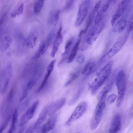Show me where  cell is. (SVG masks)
Here are the masks:
<instances>
[{
  "mask_svg": "<svg viewBox=\"0 0 133 133\" xmlns=\"http://www.w3.org/2000/svg\"><path fill=\"white\" fill-rule=\"evenodd\" d=\"M128 23L127 33L129 34L133 30V12Z\"/></svg>",
  "mask_w": 133,
  "mask_h": 133,
  "instance_id": "cell-32",
  "label": "cell"
},
{
  "mask_svg": "<svg viewBox=\"0 0 133 133\" xmlns=\"http://www.w3.org/2000/svg\"><path fill=\"white\" fill-rule=\"evenodd\" d=\"M79 74V72L78 71H75L70 74L64 85V87H65L68 86L77 78Z\"/></svg>",
  "mask_w": 133,
  "mask_h": 133,
  "instance_id": "cell-28",
  "label": "cell"
},
{
  "mask_svg": "<svg viewBox=\"0 0 133 133\" xmlns=\"http://www.w3.org/2000/svg\"><path fill=\"white\" fill-rule=\"evenodd\" d=\"M39 101H35L21 117L19 125L22 126L26 124L34 116L39 104Z\"/></svg>",
  "mask_w": 133,
  "mask_h": 133,
  "instance_id": "cell-9",
  "label": "cell"
},
{
  "mask_svg": "<svg viewBox=\"0 0 133 133\" xmlns=\"http://www.w3.org/2000/svg\"><path fill=\"white\" fill-rule=\"evenodd\" d=\"M103 112V110L95 109L94 114L90 123V128L91 130H94L97 128L101 121Z\"/></svg>",
  "mask_w": 133,
  "mask_h": 133,
  "instance_id": "cell-13",
  "label": "cell"
},
{
  "mask_svg": "<svg viewBox=\"0 0 133 133\" xmlns=\"http://www.w3.org/2000/svg\"><path fill=\"white\" fill-rule=\"evenodd\" d=\"M65 102V98H62L48 105V115L50 116L54 114L64 105Z\"/></svg>",
  "mask_w": 133,
  "mask_h": 133,
  "instance_id": "cell-11",
  "label": "cell"
},
{
  "mask_svg": "<svg viewBox=\"0 0 133 133\" xmlns=\"http://www.w3.org/2000/svg\"><path fill=\"white\" fill-rule=\"evenodd\" d=\"M84 59V55L82 54L80 55L77 57L76 59L77 62L78 64H81L83 62Z\"/></svg>",
  "mask_w": 133,
  "mask_h": 133,
  "instance_id": "cell-38",
  "label": "cell"
},
{
  "mask_svg": "<svg viewBox=\"0 0 133 133\" xmlns=\"http://www.w3.org/2000/svg\"><path fill=\"white\" fill-rule=\"evenodd\" d=\"M126 9L123 7L118 6L110 22L112 26L114 25L117 20L123 15Z\"/></svg>",
  "mask_w": 133,
  "mask_h": 133,
  "instance_id": "cell-21",
  "label": "cell"
},
{
  "mask_svg": "<svg viewBox=\"0 0 133 133\" xmlns=\"http://www.w3.org/2000/svg\"><path fill=\"white\" fill-rule=\"evenodd\" d=\"M90 1V0H85L81 4L75 23V27H79L83 22L87 14Z\"/></svg>",
  "mask_w": 133,
  "mask_h": 133,
  "instance_id": "cell-5",
  "label": "cell"
},
{
  "mask_svg": "<svg viewBox=\"0 0 133 133\" xmlns=\"http://www.w3.org/2000/svg\"><path fill=\"white\" fill-rule=\"evenodd\" d=\"M108 2L112 4H114L116 3L118 0H108Z\"/></svg>",
  "mask_w": 133,
  "mask_h": 133,
  "instance_id": "cell-42",
  "label": "cell"
},
{
  "mask_svg": "<svg viewBox=\"0 0 133 133\" xmlns=\"http://www.w3.org/2000/svg\"><path fill=\"white\" fill-rule=\"evenodd\" d=\"M132 0H122L119 4L118 6L127 8L130 4Z\"/></svg>",
  "mask_w": 133,
  "mask_h": 133,
  "instance_id": "cell-35",
  "label": "cell"
},
{
  "mask_svg": "<svg viewBox=\"0 0 133 133\" xmlns=\"http://www.w3.org/2000/svg\"><path fill=\"white\" fill-rule=\"evenodd\" d=\"M95 13L93 11L89 15L87 19V24L85 28L81 31L80 32L79 37H81L83 34H85L91 24L93 18L94 14Z\"/></svg>",
  "mask_w": 133,
  "mask_h": 133,
  "instance_id": "cell-25",
  "label": "cell"
},
{
  "mask_svg": "<svg viewBox=\"0 0 133 133\" xmlns=\"http://www.w3.org/2000/svg\"><path fill=\"white\" fill-rule=\"evenodd\" d=\"M24 9V5L22 4L17 9L13 11L11 14V16L12 17H15L17 16L21 15L23 12Z\"/></svg>",
  "mask_w": 133,
  "mask_h": 133,
  "instance_id": "cell-31",
  "label": "cell"
},
{
  "mask_svg": "<svg viewBox=\"0 0 133 133\" xmlns=\"http://www.w3.org/2000/svg\"><path fill=\"white\" fill-rule=\"evenodd\" d=\"M49 46L45 42H44L41 45L36 52L34 58L36 59H38L43 55L47 51Z\"/></svg>",
  "mask_w": 133,
  "mask_h": 133,
  "instance_id": "cell-24",
  "label": "cell"
},
{
  "mask_svg": "<svg viewBox=\"0 0 133 133\" xmlns=\"http://www.w3.org/2000/svg\"><path fill=\"white\" fill-rule=\"evenodd\" d=\"M38 36V33L37 31H34L30 34L26 41L28 47L33 48L35 46Z\"/></svg>",
  "mask_w": 133,
  "mask_h": 133,
  "instance_id": "cell-18",
  "label": "cell"
},
{
  "mask_svg": "<svg viewBox=\"0 0 133 133\" xmlns=\"http://www.w3.org/2000/svg\"><path fill=\"white\" fill-rule=\"evenodd\" d=\"M11 67L8 66L3 71L0 76V88L2 94L6 92L8 85L11 74Z\"/></svg>",
  "mask_w": 133,
  "mask_h": 133,
  "instance_id": "cell-7",
  "label": "cell"
},
{
  "mask_svg": "<svg viewBox=\"0 0 133 133\" xmlns=\"http://www.w3.org/2000/svg\"><path fill=\"white\" fill-rule=\"evenodd\" d=\"M104 27V25L102 24L99 28L93 26L91 28L84 38L81 47L82 51L87 50L89 46L96 40Z\"/></svg>",
  "mask_w": 133,
  "mask_h": 133,
  "instance_id": "cell-3",
  "label": "cell"
},
{
  "mask_svg": "<svg viewBox=\"0 0 133 133\" xmlns=\"http://www.w3.org/2000/svg\"><path fill=\"white\" fill-rule=\"evenodd\" d=\"M103 18V15L101 12L99 11L96 15L95 20L94 23L95 25H97L102 20Z\"/></svg>",
  "mask_w": 133,
  "mask_h": 133,
  "instance_id": "cell-34",
  "label": "cell"
},
{
  "mask_svg": "<svg viewBox=\"0 0 133 133\" xmlns=\"http://www.w3.org/2000/svg\"><path fill=\"white\" fill-rule=\"evenodd\" d=\"M132 38L133 39V32L132 35Z\"/></svg>",
  "mask_w": 133,
  "mask_h": 133,
  "instance_id": "cell-43",
  "label": "cell"
},
{
  "mask_svg": "<svg viewBox=\"0 0 133 133\" xmlns=\"http://www.w3.org/2000/svg\"><path fill=\"white\" fill-rule=\"evenodd\" d=\"M121 127V119L120 116L117 114L114 117L109 130V132L115 133L118 132Z\"/></svg>",
  "mask_w": 133,
  "mask_h": 133,
  "instance_id": "cell-16",
  "label": "cell"
},
{
  "mask_svg": "<svg viewBox=\"0 0 133 133\" xmlns=\"http://www.w3.org/2000/svg\"><path fill=\"white\" fill-rule=\"evenodd\" d=\"M18 110L17 108L15 109L13 113L11 125L8 133H14L16 130L17 123L18 121Z\"/></svg>",
  "mask_w": 133,
  "mask_h": 133,
  "instance_id": "cell-22",
  "label": "cell"
},
{
  "mask_svg": "<svg viewBox=\"0 0 133 133\" xmlns=\"http://www.w3.org/2000/svg\"><path fill=\"white\" fill-rule=\"evenodd\" d=\"M60 14V11L59 10H58L56 11L54 14L53 19L55 25L56 24L58 21Z\"/></svg>",
  "mask_w": 133,
  "mask_h": 133,
  "instance_id": "cell-37",
  "label": "cell"
},
{
  "mask_svg": "<svg viewBox=\"0 0 133 133\" xmlns=\"http://www.w3.org/2000/svg\"><path fill=\"white\" fill-rule=\"evenodd\" d=\"M81 38H79L72 50L67 58V63H70L73 61L77 54V50L78 49Z\"/></svg>",
  "mask_w": 133,
  "mask_h": 133,
  "instance_id": "cell-23",
  "label": "cell"
},
{
  "mask_svg": "<svg viewBox=\"0 0 133 133\" xmlns=\"http://www.w3.org/2000/svg\"><path fill=\"white\" fill-rule=\"evenodd\" d=\"M129 35L127 33L119 38L104 56L107 58H110L116 54L125 43Z\"/></svg>",
  "mask_w": 133,
  "mask_h": 133,
  "instance_id": "cell-6",
  "label": "cell"
},
{
  "mask_svg": "<svg viewBox=\"0 0 133 133\" xmlns=\"http://www.w3.org/2000/svg\"><path fill=\"white\" fill-rule=\"evenodd\" d=\"M12 40V38L9 35H7L4 36L1 42V50L2 51L7 50L10 45Z\"/></svg>",
  "mask_w": 133,
  "mask_h": 133,
  "instance_id": "cell-20",
  "label": "cell"
},
{
  "mask_svg": "<svg viewBox=\"0 0 133 133\" xmlns=\"http://www.w3.org/2000/svg\"><path fill=\"white\" fill-rule=\"evenodd\" d=\"M48 115V111L47 106L45 107L40 112L36 121L32 125L33 127L35 130L43 122Z\"/></svg>",
  "mask_w": 133,
  "mask_h": 133,
  "instance_id": "cell-17",
  "label": "cell"
},
{
  "mask_svg": "<svg viewBox=\"0 0 133 133\" xmlns=\"http://www.w3.org/2000/svg\"><path fill=\"white\" fill-rule=\"evenodd\" d=\"M57 119L56 115L51 117L41 127L40 131L41 132L46 133L52 130L54 127Z\"/></svg>",
  "mask_w": 133,
  "mask_h": 133,
  "instance_id": "cell-14",
  "label": "cell"
},
{
  "mask_svg": "<svg viewBox=\"0 0 133 133\" xmlns=\"http://www.w3.org/2000/svg\"><path fill=\"white\" fill-rule=\"evenodd\" d=\"M55 36V31L54 30L51 31L48 35L45 41L49 46L52 43Z\"/></svg>",
  "mask_w": 133,
  "mask_h": 133,
  "instance_id": "cell-30",
  "label": "cell"
},
{
  "mask_svg": "<svg viewBox=\"0 0 133 133\" xmlns=\"http://www.w3.org/2000/svg\"><path fill=\"white\" fill-rule=\"evenodd\" d=\"M87 107L88 104L86 102H80L65 122V126L67 127L70 126L73 122L82 117L86 112Z\"/></svg>",
  "mask_w": 133,
  "mask_h": 133,
  "instance_id": "cell-4",
  "label": "cell"
},
{
  "mask_svg": "<svg viewBox=\"0 0 133 133\" xmlns=\"http://www.w3.org/2000/svg\"><path fill=\"white\" fill-rule=\"evenodd\" d=\"M116 83L118 91L116 105L119 107L124 99L126 89L125 75L124 71H120L118 73L116 78Z\"/></svg>",
  "mask_w": 133,
  "mask_h": 133,
  "instance_id": "cell-2",
  "label": "cell"
},
{
  "mask_svg": "<svg viewBox=\"0 0 133 133\" xmlns=\"http://www.w3.org/2000/svg\"><path fill=\"white\" fill-rule=\"evenodd\" d=\"M117 96L114 94H112L108 97V101L109 104L114 102L117 98Z\"/></svg>",
  "mask_w": 133,
  "mask_h": 133,
  "instance_id": "cell-36",
  "label": "cell"
},
{
  "mask_svg": "<svg viewBox=\"0 0 133 133\" xmlns=\"http://www.w3.org/2000/svg\"><path fill=\"white\" fill-rule=\"evenodd\" d=\"M44 0H37L35 4L34 11L35 14L39 13L41 11L44 3Z\"/></svg>",
  "mask_w": 133,
  "mask_h": 133,
  "instance_id": "cell-29",
  "label": "cell"
},
{
  "mask_svg": "<svg viewBox=\"0 0 133 133\" xmlns=\"http://www.w3.org/2000/svg\"><path fill=\"white\" fill-rule=\"evenodd\" d=\"M101 2V1H99L95 5L93 11L95 13H96L98 10L100 5Z\"/></svg>",
  "mask_w": 133,
  "mask_h": 133,
  "instance_id": "cell-40",
  "label": "cell"
},
{
  "mask_svg": "<svg viewBox=\"0 0 133 133\" xmlns=\"http://www.w3.org/2000/svg\"><path fill=\"white\" fill-rule=\"evenodd\" d=\"M74 40V38L72 37L70 38L66 43L64 48V53L62 54V57H65L69 53Z\"/></svg>",
  "mask_w": 133,
  "mask_h": 133,
  "instance_id": "cell-27",
  "label": "cell"
},
{
  "mask_svg": "<svg viewBox=\"0 0 133 133\" xmlns=\"http://www.w3.org/2000/svg\"><path fill=\"white\" fill-rule=\"evenodd\" d=\"M128 15L127 12L118 21L113 29L114 32L120 33L124 30L128 22Z\"/></svg>",
  "mask_w": 133,
  "mask_h": 133,
  "instance_id": "cell-12",
  "label": "cell"
},
{
  "mask_svg": "<svg viewBox=\"0 0 133 133\" xmlns=\"http://www.w3.org/2000/svg\"><path fill=\"white\" fill-rule=\"evenodd\" d=\"M110 3L108 2L105 4L102 8V11L103 12H105L108 10L109 6Z\"/></svg>",
  "mask_w": 133,
  "mask_h": 133,
  "instance_id": "cell-41",
  "label": "cell"
},
{
  "mask_svg": "<svg viewBox=\"0 0 133 133\" xmlns=\"http://www.w3.org/2000/svg\"><path fill=\"white\" fill-rule=\"evenodd\" d=\"M62 26L61 25L55 36V39L51 53V56L52 58H54L55 57L56 53L58 50L60 45L62 42L63 37L62 34Z\"/></svg>",
  "mask_w": 133,
  "mask_h": 133,
  "instance_id": "cell-10",
  "label": "cell"
},
{
  "mask_svg": "<svg viewBox=\"0 0 133 133\" xmlns=\"http://www.w3.org/2000/svg\"><path fill=\"white\" fill-rule=\"evenodd\" d=\"M113 64L112 61L107 64L97 74L94 81L89 85V88L92 94L96 93L107 78L111 72Z\"/></svg>",
  "mask_w": 133,
  "mask_h": 133,
  "instance_id": "cell-1",
  "label": "cell"
},
{
  "mask_svg": "<svg viewBox=\"0 0 133 133\" xmlns=\"http://www.w3.org/2000/svg\"><path fill=\"white\" fill-rule=\"evenodd\" d=\"M95 67L96 64L94 61H89L86 64L82 74L85 76L89 75L95 71Z\"/></svg>",
  "mask_w": 133,
  "mask_h": 133,
  "instance_id": "cell-19",
  "label": "cell"
},
{
  "mask_svg": "<svg viewBox=\"0 0 133 133\" xmlns=\"http://www.w3.org/2000/svg\"><path fill=\"white\" fill-rule=\"evenodd\" d=\"M43 70V65L41 63H38L36 66L32 76L26 85V88L28 90L31 89L39 81Z\"/></svg>",
  "mask_w": 133,
  "mask_h": 133,
  "instance_id": "cell-8",
  "label": "cell"
},
{
  "mask_svg": "<svg viewBox=\"0 0 133 133\" xmlns=\"http://www.w3.org/2000/svg\"><path fill=\"white\" fill-rule=\"evenodd\" d=\"M56 60L54 59L51 61L47 67V73L40 86L39 87L37 92H39L43 88L51 72L53 70Z\"/></svg>",
  "mask_w": 133,
  "mask_h": 133,
  "instance_id": "cell-15",
  "label": "cell"
},
{
  "mask_svg": "<svg viewBox=\"0 0 133 133\" xmlns=\"http://www.w3.org/2000/svg\"><path fill=\"white\" fill-rule=\"evenodd\" d=\"M75 0H68L64 6V10L65 11H68L71 9L73 6Z\"/></svg>",
  "mask_w": 133,
  "mask_h": 133,
  "instance_id": "cell-33",
  "label": "cell"
},
{
  "mask_svg": "<svg viewBox=\"0 0 133 133\" xmlns=\"http://www.w3.org/2000/svg\"><path fill=\"white\" fill-rule=\"evenodd\" d=\"M83 87V85L80 86L77 91L74 95L69 101L68 104L71 105L74 104L78 100L82 91Z\"/></svg>",
  "mask_w": 133,
  "mask_h": 133,
  "instance_id": "cell-26",
  "label": "cell"
},
{
  "mask_svg": "<svg viewBox=\"0 0 133 133\" xmlns=\"http://www.w3.org/2000/svg\"><path fill=\"white\" fill-rule=\"evenodd\" d=\"M28 90L26 88L24 90L21 97L20 99V101H21L24 99L26 96L28 94Z\"/></svg>",
  "mask_w": 133,
  "mask_h": 133,
  "instance_id": "cell-39",
  "label": "cell"
}]
</instances>
